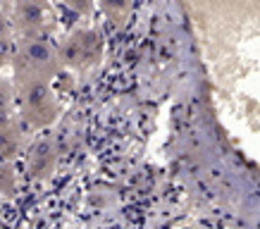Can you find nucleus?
Returning <instances> with one entry per match:
<instances>
[{
	"label": "nucleus",
	"instance_id": "obj_5",
	"mask_svg": "<svg viewBox=\"0 0 260 229\" xmlns=\"http://www.w3.org/2000/svg\"><path fill=\"white\" fill-rule=\"evenodd\" d=\"M26 165H29V172L36 179H46L50 177V172L55 170V148L48 139H39L29 148V155H26Z\"/></svg>",
	"mask_w": 260,
	"mask_h": 229
},
{
	"label": "nucleus",
	"instance_id": "obj_1",
	"mask_svg": "<svg viewBox=\"0 0 260 229\" xmlns=\"http://www.w3.org/2000/svg\"><path fill=\"white\" fill-rule=\"evenodd\" d=\"M15 86L22 84H50L60 72L57 48L48 39H15L12 57Z\"/></svg>",
	"mask_w": 260,
	"mask_h": 229
},
{
	"label": "nucleus",
	"instance_id": "obj_9",
	"mask_svg": "<svg viewBox=\"0 0 260 229\" xmlns=\"http://www.w3.org/2000/svg\"><path fill=\"white\" fill-rule=\"evenodd\" d=\"M0 39H15L12 19H10V8H5V5H0Z\"/></svg>",
	"mask_w": 260,
	"mask_h": 229
},
{
	"label": "nucleus",
	"instance_id": "obj_2",
	"mask_svg": "<svg viewBox=\"0 0 260 229\" xmlns=\"http://www.w3.org/2000/svg\"><path fill=\"white\" fill-rule=\"evenodd\" d=\"M17 101H19V119L22 129H43L53 124L60 115V103L50 84H22L15 86Z\"/></svg>",
	"mask_w": 260,
	"mask_h": 229
},
{
	"label": "nucleus",
	"instance_id": "obj_6",
	"mask_svg": "<svg viewBox=\"0 0 260 229\" xmlns=\"http://www.w3.org/2000/svg\"><path fill=\"white\" fill-rule=\"evenodd\" d=\"M24 153V129L15 119L0 122V162H12Z\"/></svg>",
	"mask_w": 260,
	"mask_h": 229
},
{
	"label": "nucleus",
	"instance_id": "obj_7",
	"mask_svg": "<svg viewBox=\"0 0 260 229\" xmlns=\"http://www.w3.org/2000/svg\"><path fill=\"white\" fill-rule=\"evenodd\" d=\"M15 84L8 81L5 77H0V122H10L12 119V110H15Z\"/></svg>",
	"mask_w": 260,
	"mask_h": 229
},
{
	"label": "nucleus",
	"instance_id": "obj_3",
	"mask_svg": "<svg viewBox=\"0 0 260 229\" xmlns=\"http://www.w3.org/2000/svg\"><path fill=\"white\" fill-rule=\"evenodd\" d=\"M105 41L98 29H77L57 46L60 67L74 72H86L103 60Z\"/></svg>",
	"mask_w": 260,
	"mask_h": 229
},
{
	"label": "nucleus",
	"instance_id": "obj_4",
	"mask_svg": "<svg viewBox=\"0 0 260 229\" xmlns=\"http://www.w3.org/2000/svg\"><path fill=\"white\" fill-rule=\"evenodd\" d=\"M10 19H12V31L17 34V39H48L50 26L55 22L53 8L46 3H34V0L12 5Z\"/></svg>",
	"mask_w": 260,
	"mask_h": 229
},
{
	"label": "nucleus",
	"instance_id": "obj_8",
	"mask_svg": "<svg viewBox=\"0 0 260 229\" xmlns=\"http://www.w3.org/2000/svg\"><path fill=\"white\" fill-rule=\"evenodd\" d=\"M15 57V39H0V70L12 64Z\"/></svg>",
	"mask_w": 260,
	"mask_h": 229
}]
</instances>
